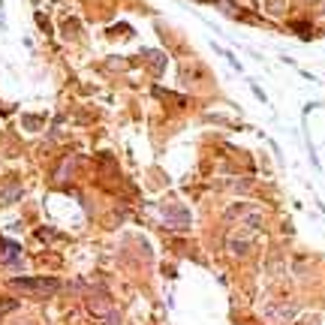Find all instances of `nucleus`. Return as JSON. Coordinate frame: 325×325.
I'll return each mask as SVG.
<instances>
[{
    "label": "nucleus",
    "mask_w": 325,
    "mask_h": 325,
    "mask_svg": "<svg viewBox=\"0 0 325 325\" xmlns=\"http://www.w3.org/2000/svg\"><path fill=\"white\" fill-rule=\"evenodd\" d=\"M166 217H169L172 223H178V226H187V223H190L187 208H166Z\"/></svg>",
    "instance_id": "7ed1b4c3"
},
{
    "label": "nucleus",
    "mask_w": 325,
    "mask_h": 325,
    "mask_svg": "<svg viewBox=\"0 0 325 325\" xmlns=\"http://www.w3.org/2000/svg\"><path fill=\"white\" fill-rule=\"evenodd\" d=\"M88 307H91L94 313H99V316H102V313H105V316L112 313V301H109V295H102V292L91 295V298H88Z\"/></svg>",
    "instance_id": "f03ea898"
},
{
    "label": "nucleus",
    "mask_w": 325,
    "mask_h": 325,
    "mask_svg": "<svg viewBox=\"0 0 325 325\" xmlns=\"http://www.w3.org/2000/svg\"><path fill=\"white\" fill-rule=\"evenodd\" d=\"M18 196H21V187H18V184H6V187L0 190V202L6 205V202H15Z\"/></svg>",
    "instance_id": "20e7f679"
},
{
    "label": "nucleus",
    "mask_w": 325,
    "mask_h": 325,
    "mask_svg": "<svg viewBox=\"0 0 325 325\" xmlns=\"http://www.w3.org/2000/svg\"><path fill=\"white\" fill-rule=\"evenodd\" d=\"M9 289L45 298V295H55L61 289V280H55V277H15V280H9Z\"/></svg>",
    "instance_id": "f257e3e1"
}]
</instances>
